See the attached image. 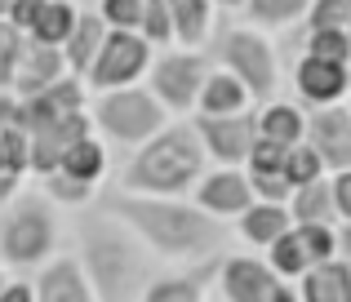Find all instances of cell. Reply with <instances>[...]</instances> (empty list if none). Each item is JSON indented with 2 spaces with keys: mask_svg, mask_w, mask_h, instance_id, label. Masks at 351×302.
Returning <instances> with one entry per match:
<instances>
[{
  "mask_svg": "<svg viewBox=\"0 0 351 302\" xmlns=\"http://www.w3.org/2000/svg\"><path fill=\"white\" fill-rule=\"evenodd\" d=\"M103 214L125 223L129 231L143 240V249L156 258V267H209L223 253L236 249L232 227L209 218L205 209L187 200H160V196H125L116 187H103L94 200Z\"/></svg>",
  "mask_w": 351,
  "mask_h": 302,
  "instance_id": "6da1fadb",
  "label": "cell"
},
{
  "mask_svg": "<svg viewBox=\"0 0 351 302\" xmlns=\"http://www.w3.org/2000/svg\"><path fill=\"white\" fill-rule=\"evenodd\" d=\"M67 249L76 253L98 302H143V289L160 271L143 240L98 205L67 218Z\"/></svg>",
  "mask_w": 351,
  "mask_h": 302,
  "instance_id": "7a4b0ae2",
  "label": "cell"
},
{
  "mask_svg": "<svg viewBox=\"0 0 351 302\" xmlns=\"http://www.w3.org/2000/svg\"><path fill=\"white\" fill-rule=\"evenodd\" d=\"M209 155L196 138L191 121H169L152 142L129 151L116 169V182L107 187L125 191V196H160V200H187L196 182L205 178Z\"/></svg>",
  "mask_w": 351,
  "mask_h": 302,
  "instance_id": "3957f363",
  "label": "cell"
},
{
  "mask_svg": "<svg viewBox=\"0 0 351 302\" xmlns=\"http://www.w3.org/2000/svg\"><path fill=\"white\" fill-rule=\"evenodd\" d=\"M62 249H67V214L49 205L36 182H27L14 205L0 209V267L9 276H36Z\"/></svg>",
  "mask_w": 351,
  "mask_h": 302,
  "instance_id": "277c9868",
  "label": "cell"
},
{
  "mask_svg": "<svg viewBox=\"0 0 351 302\" xmlns=\"http://www.w3.org/2000/svg\"><path fill=\"white\" fill-rule=\"evenodd\" d=\"M205 53L218 71H227V76H236L245 85L254 107L280 94L289 62H285V45L276 36H267V32H258V27L236 18V23H218V32L205 45Z\"/></svg>",
  "mask_w": 351,
  "mask_h": 302,
  "instance_id": "5b68a950",
  "label": "cell"
},
{
  "mask_svg": "<svg viewBox=\"0 0 351 302\" xmlns=\"http://www.w3.org/2000/svg\"><path fill=\"white\" fill-rule=\"evenodd\" d=\"M89 129L107 151H138L143 142H152L165 125L173 121L160 103L152 98L147 85H129V89H112V94H89Z\"/></svg>",
  "mask_w": 351,
  "mask_h": 302,
  "instance_id": "8992f818",
  "label": "cell"
},
{
  "mask_svg": "<svg viewBox=\"0 0 351 302\" xmlns=\"http://www.w3.org/2000/svg\"><path fill=\"white\" fill-rule=\"evenodd\" d=\"M209 71H214V62H209L205 49H178V45H173V49H156L143 85L152 89V98L173 121H191Z\"/></svg>",
  "mask_w": 351,
  "mask_h": 302,
  "instance_id": "52a82bcc",
  "label": "cell"
},
{
  "mask_svg": "<svg viewBox=\"0 0 351 302\" xmlns=\"http://www.w3.org/2000/svg\"><path fill=\"white\" fill-rule=\"evenodd\" d=\"M152 58H156V49L138 32H107L98 58L89 62V71H85V89L89 94H112V89L143 85Z\"/></svg>",
  "mask_w": 351,
  "mask_h": 302,
  "instance_id": "ba28073f",
  "label": "cell"
},
{
  "mask_svg": "<svg viewBox=\"0 0 351 302\" xmlns=\"http://www.w3.org/2000/svg\"><path fill=\"white\" fill-rule=\"evenodd\" d=\"M285 280L267 267L263 253H249V249H232L218 258L214 280L209 289L218 294V302H276Z\"/></svg>",
  "mask_w": 351,
  "mask_h": 302,
  "instance_id": "9c48e42d",
  "label": "cell"
},
{
  "mask_svg": "<svg viewBox=\"0 0 351 302\" xmlns=\"http://www.w3.org/2000/svg\"><path fill=\"white\" fill-rule=\"evenodd\" d=\"M285 80L293 89V103L316 112V107H343L351 98V67L347 62H325L311 58V53H298V58L285 67Z\"/></svg>",
  "mask_w": 351,
  "mask_h": 302,
  "instance_id": "30bf717a",
  "label": "cell"
},
{
  "mask_svg": "<svg viewBox=\"0 0 351 302\" xmlns=\"http://www.w3.org/2000/svg\"><path fill=\"white\" fill-rule=\"evenodd\" d=\"M267 267L276 271L280 280H302L311 267H320V262L338 258V240H334V227H298L293 223L289 231L280 236V240L271 244V249L263 253Z\"/></svg>",
  "mask_w": 351,
  "mask_h": 302,
  "instance_id": "8fae6325",
  "label": "cell"
},
{
  "mask_svg": "<svg viewBox=\"0 0 351 302\" xmlns=\"http://www.w3.org/2000/svg\"><path fill=\"white\" fill-rule=\"evenodd\" d=\"M196 125V138L205 147L209 164L218 169H245L249 151H254L258 134H254V107L240 116H191Z\"/></svg>",
  "mask_w": 351,
  "mask_h": 302,
  "instance_id": "7c38bea8",
  "label": "cell"
},
{
  "mask_svg": "<svg viewBox=\"0 0 351 302\" xmlns=\"http://www.w3.org/2000/svg\"><path fill=\"white\" fill-rule=\"evenodd\" d=\"M191 205L205 209L209 218H218V223L232 227L240 214H245L249 205H254V187H249V173L245 169H218V164H209L205 178L196 182V191H191Z\"/></svg>",
  "mask_w": 351,
  "mask_h": 302,
  "instance_id": "4fadbf2b",
  "label": "cell"
},
{
  "mask_svg": "<svg viewBox=\"0 0 351 302\" xmlns=\"http://www.w3.org/2000/svg\"><path fill=\"white\" fill-rule=\"evenodd\" d=\"M316 160L325 164V173H343L351 169V112L343 107H316L307 112V134H302Z\"/></svg>",
  "mask_w": 351,
  "mask_h": 302,
  "instance_id": "5bb4252c",
  "label": "cell"
},
{
  "mask_svg": "<svg viewBox=\"0 0 351 302\" xmlns=\"http://www.w3.org/2000/svg\"><path fill=\"white\" fill-rule=\"evenodd\" d=\"M32 298L36 302H98L71 249L53 253V258L32 276Z\"/></svg>",
  "mask_w": 351,
  "mask_h": 302,
  "instance_id": "9a60e30c",
  "label": "cell"
},
{
  "mask_svg": "<svg viewBox=\"0 0 351 302\" xmlns=\"http://www.w3.org/2000/svg\"><path fill=\"white\" fill-rule=\"evenodd\" d=\"M254 134L258 142H271V147H298L302 134H307V107H298L293 98L276 94L267 103L254 107Z\"/></svg>",
  "mask_w": 351,
  "mask_h": 302,
  "instance_id": "2e32d148",
  "label": "cell"
},
{
  "mask_svg": "<svg viewBox=\"0 0 351 302\" xmlns=\"http://www.w3.org/2000/svg\"><path fill=\"white\" fill-rule=\"evenodd\" d=\"M293 227L289 209L285 205H267V200H254V205L245 209V214L232 223V240L236 249H249V253H267L276 240H280L285 231Z\"/></svg>",
  "mask_w": 351,
  "mask_h": 302,
  "instance_id": "e0dca14e",
  "label": "cell"
},
{
  "mask_svg": "<svg viewBox=\"0 0 351 302\" xmlns=\"http://www.w3.org/2000/svg\"><path fill=\"white\" fill-rule=\"evenodd\" d=\"M214 267H169L156 271L152 285L143 289V302H209V280H214Z\"/></svg>",
  "mask_w": 351,
  "mask_h": 302,
  "instance_id": "ac0fdd59",
  "label": "cell"
},
{
  "mask_svg": "<svg viewBox=\"0 0 351 302\" xmlns=\"http://www.w3.org/2000/svg\"><path fill=\"white\" fill-rule=\"evenodd\" d=\"M169 5V27L178 49H205L218 32V9L214 0H165Z\"/></svg>",
  "mask_w": 351,
  "mask_h": 302,
  "instance_id": "d6986e66",
  "label": "cell"
},
{
  "mask_svg": "<svg viewBox=\"0 0 351 302\" xmlns=\"http://www.w3.org/2000/svg\"><path fill=\"white\" fill-rule=\"evenodd\" d=\"M71 76L67 62H62V49H49V45H36L27 40L23 62H18V76H14V98H32L40 89H49L53 80Z\"/></svg>",
  "mask_w": 351,
  "mask_h": 302,
  "instance_id": "ffe728a7",
  "label": "cell"
},
{
  "mask_svg": "<svg viewBox=\"0 0 351 302\" xmlns=\"http://www.w3.org/2000/svg\"><path fill=\"white\" fill-rule=\"evenodd\" d=\"M103 36H107L103 18H98L89 5H80V18H76V27H71L67 45H62V62H67V71H71V76H80V80H85L89 62L98 58V49H103Z\"/></svg>",
  "mask_w": 351,
  "mask_h": 302,
  "instance_id": "44dd1931",
  "label": "cell"
},
{
  "mask_svg": "<svg viewBox=\"0 0 351 302\" xmlns=\"http://www.w3.org/2000/svg\"><path fill=\"white\" fill-rule=\"evenodd\" d=\"M107 169H112V151H107L94 134H85L80 142H71V147L62 151V160H58V173H67V178H76V182H89V187H107Z\"/></svg>",
  "mask_w": 351,
  "mask_h": 302,
  "instance_id": "7402d4cb",
  "label": "cell"
},
{
  "mask_svg": "<svg viewBox=\"0 0 351 302\" xmlns=\"http://www.w3.org/2000/svg\"><path fill=\"white\" fill-rule=\"evenodd\" d=\"M293 289H298V302H351V267L343 258H329L302 280H293Z\"/></svg>",
  "mask_w": 351,
  "mask_h": 302,
  "instance_id": "603a6c76",
  "label": "cell"
},
{
  "mask_svg": "<svg viewBox=\"0 0 351 302\" xmlns=\"http://www.w3.org/2000/svg\"><path fill=\"white\" fill-rule=\"evenodd\" d=\"M307 5L311 0H245V5H240V23L258 27V32H267V36H285V32H293V27H302Z\"/></svg>",
  "mask_w": 351,
  "mask_h": 302,
  "instance_id": "cb8c5ba5",
  "label": "cell"
},
{
  "mask_svg": "<svg viewBox=\"0 0 351 302\" xmlns=\"http://www.w3.org/2000/svg\"><path fill=\"white\" fill-rule=\"evenodd\" d=\"M76 18H80V5H76V0H40L32 27H27V40L49 45V49H62V45H67V36H71V27H76Z\"/></svg>",
  "mask_w": 351,
  "mask_h": 302,
  "instance_id": "d4e9b609",
  "label": "cell"
},
{
  "mask_svg": "<svg viewBox=\"0 0 351 302\" xmlns=\"http://www.w3.org/2000/svg\"><path fill=\"white\" fill-rule=\"evenodd\" d=\"M254 107V98L245 94V85H240L236 76H227V71H209L205 89H200L196 98V116H240Z\"/></svg>",
  "mask_w": 351,
  "mask_h": 302,
  "instance_id": "484cf974",
  "label": "cell"
},
{
  "mask_svg": "<svg viewBox=\"0 0 351 302\" xmlns=\"http://www.w3.org/2000/svg\"><path fill=\"white\" fill-rule=\"evenodd\" d=\"M289 218L298 227H338V214H334V196H329V178L311 182V187H298L289 196Z\"/></svg>",
  "mask_w": 351,
  "mask_h": 302,
  "instance_id": "4316f807",
  "label": "cell"
},
{
  "mask_svg": "<svg viewBox=\"0 0 351 302\" xmlns=\"http://www.w3.org/2000/svg\"><path fill=\"white\" fill-rule=\"evenodd\" d=\"M32 182L40 187V196L49 200V205H58L67 218L71 214H85V209L98 200V191H103V187H89V182L67 178V173H58V169H53V173H40V178H32Z\"/></svg>",
  "mask_w": 351,
  "mask_h": 302,
  "instance_id": "83f0119b",
  "label": "cell"
},
{
  "mask_svg": "<svg viewBox=\"0 0 351 302\" xmlns=\"http://www.w3.org/2000/svg\"><path fill=\"white\" fill-rule=\"evenodd\" d=\"M280 178L289 182L293 191H298V187H311V182L329 178V173H325V164L316 160V151H311L307 142H298V147L285 151V160H280Z\"/></svg>",
  "mask_w": 351,
  "mask_h": 302,
  "instance_id": "f1b7e54d",
  "label": "cell"
},
{
  "mask_svg": "<svg viewBox=\"0 0 351 302\" xmlns=\"http://www.w3.org/2000/svg\"><path fill=\"white\" fill-rule=\"evenodd\" d=\"M298 53H311V58H325V62H347V67H351L347 32H302Z\"/></svg>",
  "mask_w": 351,
  "mask_h": 302,
  "instance_id": "f546056e",
  "label": "cell"
},
{
  "mask_svg": "<svg viewBox=\"0 0 351 302\" xmlns=\"http://www.w3.org/2000/svg\"><path fill=\"white\" fill-rule=\"evenodd\" d=\"M138 36H143L152 49H173V27H169V5H165V0H143Z\"/></svg>",
  "mask_w": 351,
  "mask_h": 302,
  "instance_id": "4dcf8cb0",
  "label": "cell"
},
{
  "mask_svg": "<svg viewBox=\"0 0 351 302\" xmlns=\"http://www.w3.org/2000/svg\"><path fill=\"white\" fill-rule=\"evenodd\" d=\"M347 27H351L347 0H311L307 18H302V32H347Z\"/></svg>",
  "mask_w": 351,
  "mask_h": 302,
  "instance_id": "1f68e13d",
  "label": "cell"
},
{
  "mask_svg": "<svg viewBox=\"0 0 351 302\" xmlns=\"http://www.w3.org/2000/svg\"><path fill=\"white\" fill-rule=\"evenodd\" d=\"M27 49V36L18 27L0 23V94H14V76H18V62H23Z\"/></svg>",
  "mask_w": 351,
  "mask_h": 302,
  "instance_id": "d6a6232c",
  "label": "cell"
},
{
  "mask_svg": "<svg viewBox=\"0 0 351 302\" xmlns=\"http://www.w3.org/2000/svg\"><path fill=\"white\" fill-rule=\"evenodd\" d=\"M98 18H103L107 32H138V23H143V0H94Z\"/></svg>",
  "mask_w": 351,
  "mask_h": 302,
  "instance_id": "836d02e7",
  "label": "cell"
},
{
  "mask_svg": "<svg viewBox=\"0 0 351 302\" xmlns=\"http://www.w3.org/2000/svg\"><path fill=\"white\" fill-rule=\"evenodd\" d=\"M249 187H254V200H267V205H289L293 196V187L280 173H249Z\"/></svg>",
  "mask_w": 351,
  "mask_h": 302,
  "instance_id": "e575fe53",
  "label": "cell"
},
{
  "mask_svg": "<svg viewBox=\"0 0 351 302\" xmlns=\"http://www.w3.org/2000/svg\"><path fill=\"white\" fill-rule=\"evenodd\" d=\"M280 160H285V147H271V142H254L245 160V173H280Z\"/></svg>",
  "mask_w": 351,
  "mask_h": 302,
  "instance_id": "d590c367",
  "label": "cell"
},
{
  "mask_svg": "<svg viewBox=\"0 0 351 302\" xmlns=\"http://www.w3.org/2000/svg\"><path fill=\"white\" fill-rule=\"evenodd\" d=\"M329 196H334V214H338V223H351V169L329 173Z\"/></svg>",
  "mask_w": 351,
  "mask_h": 302,
  "instance_id": "8d00e7d4",
  "label": "cell"
},
{
  "mask_svg": "<svg viewBox=\"0 0 351 302\" xmlns=\"http://www.w3.org/2000/svg\"><path fill=\"white\" fill-rule=\"evenodd\" d=\"M0 302H36L32 298V276H9L0 285Z\"/></svg>",
  "mask_w": 351,
  "mask_h": 302,
  "instance_id": "74e56055",
  "label": "cell"
},
{
  "mask_svg": "<svg viewBox=\"0 0 351 302\" xmlns=\"http://www.w3.org/2000/svg\"><path fill=\"white\" fill-rule=\"evenodd\" d=\"M32 178H18V173H9V169H0V209H9L18 200V191L27 187Z\"/></svg>",
  "mask_w": 351,
  "mask_h": 302,
  "instance_id": "f35d334b",
  "label": "cell"
},
{
  "mask_svg": "<svg viewBox=\"0 0 351 302\" xmlns=\"http://www.w3.org/2000/svg\"><path fill=\"white\" fill-rule=\"evenodd\" d=\"M334 240H338V258L351 267V223H338L334 227Z\"/></svg>",
  "mask_w": 351,
  "mask_h": 302,
  "instance_id": "ab89813d",
  "label": "cell"
},
{
  "mask_svg": "<svg viewBox=\"0 0 351 302\" xmlns=\"http://www.w3.org/2000/svg\"><path fill=\"white\" fill-rule=\"evenodd\" d=\"M14 116H18V98L14 94H0V129H9Z\"/></svg>",
  "mask_w": 351,
  "mask_h": 302,
  "instance_id": "60d3db41",
  "label": "cell"
},
{
  "mask_svg": "<svg viewBox=\"0 0 351 302\" xmlns=\"http://www.w3.org/2000/svg\"><path fill=\"white\" fill-rule=\"evenodd\" d=\"M240 5L245 0H214V9H227V14H240Z\"/></svg>",
  "mask_w": 351,
  "mask_h": 302,
  "instance_id": "b9f144b4",
  "label": "cell"
},
{
  "mask_svg": "<svg viewBox=\"0 0 351 302\" xmlns=\"http://www.w3.org/2000/svg\"><path fill=\"white\" fill-rule=\"evenodd\" d=\"M9 9H14V0H0V23L9 18Z\"/></svg>",
  "mask_w": 351,
  "mask_h": 302,
  "instance_id": "7bdbcfd3",
  "label": "cell"
},
{
  "mask_svg": "<svg viewBox=\"0 0 351 302\" xmlns=\"http://www.w3.org/2000/svg\"><path fill=\"white\" fill-rule=\"evenodd\" d=\"M5 280H9V271H5V267H0V285H5Z\"/></svg>",
  "mask_w": 351,
  "mask_h": 302,
  "instance_id": "ee69618b",
  "label": "cell"
},
{
  "mask_svg": "<svg viewBox=\"0 0 351 302\" xmlns=\"http://www.w3.org/2000/svg\"><path fill=\"white\" fill-rule=\"evenodd\" d=\"M0 169H5V151H0Z\"/></svg>",
  "mask_w": 351,
  "mask_h": 302,
  "instance_id": "f6af8a7d",
  "label": "cell"
},
{
  "mask_svg": "<svg viewBox=\"0 0 351 302\" xmlns=\"http://www.w3.org/2000/svg\"><path fill=\"white\" fill-rule=\"evenodd\" d=\"M347 40H351V27H347Z\"/></svg>",
  "mask_w": 351,
  "mask_h": 302,
  "instance_id": "bcb514c9",
  "label": "cell"
},
{
  "mask_svg": "<svg viewBox=\"0 0 351 302\" xmlns=\"http://www.w3.org/2000/svg\"><path fill=\"white\" fill-rule=\"evenodd\" d=\"M347 112H351V98H347Z\"/></svg>",
  "mask_w": 351,
  "mask_h": 302,
  "instance_id": "7dc6e473",
  "label": "cell"
},
{
  "mask_svg": "<svg viewBox=\"0 0 351 302\" xmlns=\"http://www.w3.org/2000/svg\"><path fill=\"white\" fill-rule=\"evenodd\" d=\"M347 9H351V0H347Z\"/></svg>",
  "mask_w": 351,
  "mask_h": 302,
  "instance_id": "c3c4849f",
  "label": "cell"
}]
</instances>
